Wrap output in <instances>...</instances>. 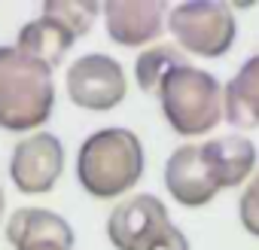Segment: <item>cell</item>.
Wrapping results in <instances>:
<instances>
[{"instance_id": "2", "label": "cell", "mask_w": 259, "mask_h": 250, "mask_svg": "<svg viewBox=\"0 0 259 250\" xmlns=\"http://www.w3.org/2000/svg\"><path fill=\"white\" fill-rule=\"evenodd\" d=\"M52 67L31 58L19 46H0V129L34 132L52 116Z\"/></svg>"}, {"instance_id": "12", "label": "cell", "mask_w": 259, "mask_h": 250, "mask_svg": "<svg viewBox=\"0 0 259 250\" xmlns=\"http://www.w3.org/2000/svg\"><path fill=\"white\" fill-rule=\"evenodd\" d=\"M73 43H76V34H73L67 25H61L58 19L40 13V19H31V22L19 31V43H16V46H19L22 52H28L31 58H37V61H43L46 67L55 70Z\"/></svg>"}, {"instance_id": "16", "label": "cell", "mask_w": 259, "mask_h": 250, "mask_svg": "<svg viewBox=\"0 0 259 250\" xmlns=\"http://www.w3.org/2000/svg\"><path fill=\"white\" fill-rule=\"evenodd\" d=\"M238 217H241V226L253 238H259V168L253 171L250 183L244 186V195L238 201Z\"/></svg>"}, {"instance_id": "14", "label": "cell", "mask_w": 259, "mask_h": 250, "mask_svg": "<svg viewBox=\"0 0 259 250\" xmlns=\"http://www.w3.org/2000/svg\"><path fill=\"white\" fill-rule=\"evenodd\" d=\"M183 64H189L186 52H180L177 46H168V43H156V46H147L138 55V61H135V79H138L141 92L159 98L162 82L171 76V70H177Z\"/></svg>"}, {"instance_id": "9", "label": "cell", "mask_w": 259, "mask_h": 250, "mask_svg": "<svg viewBox=\"0 0 259 250\" xmlns=\"http://www.w3.org/2000/svg\"><path fill=\"white\" fill-rule=\"evenodd\" d=\"M171 223V214L162 198L153 192H141L119 201L107 217V238L116 250H135L141 241H147L159 226Z\"/></svg>"}, {"instance_id": "15", "label": "cell", "mask_w": 259, "mask_h": 250, "mask_svg": "<svg viewBox=\"0 0 259 250\" xmlns=\"http://www.w3.org/2000/svg\"><path fill=\"white\" fill-rule=\"evenodd\" d=\"M98 13H104V7L95 0H46L43 4V16H52L61 25H67L76 34V40L92 31Z\"/></svg>"}, {"instance_id": "17", "label": "cell", "mask_w": 259, "mask_h": 250, "mask_svg": "<svg viewBox=\"0 0 259 250\" xmlns=\"http://www.w3.org/2000/svg\"><path fill=\"white\" fill-rule=\"evenodd\" d=\"M135 250H189V241H186L183 229H177L174 223H165L147 241H141Z\"/></svg>"}, {"instance_id": "3", "label": "cell", "mask_w": 259, "mask_h": 250, "mask_svg": "<svg viewBox=\"0 0 259 250\" xmlns=\"http://www.w3.org/2000/svg\"><path fill=\"white\" fill-rule=\"evenodd\" d=\"M223 86L213 73L183 64L171 70V76L159 89V104L168 119V125L180 138H201L210 129H217L220 119L226 116Z\"/></svg>"}, {"instance_id": "11", "label": "cell", "mask_w": 259, "mask_h": 250, "mask_svg": "<svg viewBox=\"0 0 259 250\" xmlns=\"http://www.w3.org/2000/svg\"><path fill=\"white\" fill-rule=\"evenodd\" d=\"M7 241L16 250L25 247V244H37V241H58V244L73 247L76 235H73V226L61 214H55V211H46V207H19L7 220Z\"/></svg>"}, {"instance_id": "10", "label": "cell", "mask_w": 259, "mask_h": 250, "mask_svg": "<svg viewBox=\"0 0 259 250\" xmlns=\"http://www.w3.org/2000/svg\"><path fill=\"white\" fill-rule=\"evenodd\" d=\"M201 153L220 183V189L241 186L256 171V147L244 135H226L201 144Z\"/></svg>"}, {"instance_id": "5", "label": "cell", "mask_w": 259, "mask_h": 250, "mask_svg": "<svg viewBox=\"0 0 259 250\" xmlns=\"http://www.w3.org/2000/svg\"><path fill=\"white\" fill-rule=\"evenodd\" d=\"M64 89L76 107L104 113L122 104V98L128 95V79L116 58L104 52H89V55H79L67 67Z\"/></svg>"}, {"instance_id": "7", "label": "cell", "mask_w": 259, "mask_h": 250, "mask_svg": "<svg viewBox=\"0 0 259 250\" xmlns=\"http://www.w3.org/2000/svg\"><path fill=\"white\" fill-rule=\"evenodd\" d=\"M107 37L119 46H156L168 28L165 0H110L104 4Z\"/></svg>"}, {"instance_id": "1", "label": "cell", "mask_w": 259, "mask_h": 250, "mask_svg": "<svg viewBox=\"0 0 259 250\" xmlns=\"http://www.w3.org/2000/svg\"><path fill=\"white\" fill-rule=\"evenodd\" d=\"M144 177V144L132 129H101L89 135L76 153V180L85 195L104 201L132 192Z\"/></svg>"}, {"instance_id": "4", "label": "cell", "mask_w": 259, "mask_h": 250, "mask_svg": "<svg viewBox=\"0 0 259 250\" xmlns=\"http://www.w3.org/2000/svg\"><path fill=\"white\" fill-rule=\"evenodd\" d=\"M168 31L180 52L223 58L238 37V22L223 0H186L168 10Z\"/></svg>"}, {"instance_id": "18", "label": "cell", "mask_w": 259, "mask_h": 250, "mask_svg": "<svg viewBox=\"0 0 259 250\" xmlns=\"http://www.w3.org/2000/svg\"><path fill=\"white\" fill-rule=\"evenodd\" d=\"M19 250H73L67 244H58V241H37V244H25Z\"/></svg>"}, {"instance_id": "19", "label": "cell", "mask_w": 259, "mask_h": 250, "mask_svg": "<svg viewBox=\"0 0 259 250\" xmlns=\"http://www.w3.org/2000/svg\"><path fill=\"white\" fill-rule=\"evenodd\" d=\"M4 214H7V195H4V186H0V223H7Z\"/></svg>"}, {"instance_id": "6", "label": "cell", "mask_w": 259, "mask_h": 250, "mask_svg": "<svg viewBox=\"0 0 259 250\" xmlns=\"http://www.w3.org/2000/svg\"><path fill=\"white\" fill-rule=\"evenodd\" d=\"M64 174V147L49 132H34L16 144L10 156L13 186L25 195H43L55 189Z\"/></svg>"}, {"instance_id": "8", "label": "cell", "mask_w": 259, "mask_h": 250, "mask_svg": "<svg viewBox=\"0 0 259 250\" xmlns=\"http://www.w3.org/2000/svg\"><path fill=\"white\" fill-rule=\"evenodd\" d=\"M165 186L183 207H204L217 198L220 183L201 153V144L177 147L165 162Z\"/></svg>"}, {"instance_id": "13", "label": "cell", "mask_w": 259, "mask_h": 250, "mask_svg": "<svg viewBox=\"0 0 259 250\" xmlns=\"http://www.w3.org/2000/svg\"><path fill=\"white\" fill-rule=\"evenodd\" d=\"M223 101L226 119L235 129H259V55L241 64V70L229 79Z\"/></svg>"}]
</instances>
